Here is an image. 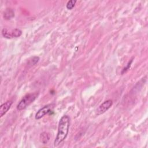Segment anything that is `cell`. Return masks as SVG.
<instances>
[{
    "instance_id": "obj_4",
    "label": "cell",
    "mask_w": 148,
    "mask_h": 148,
    "mask_svg": "<svg viewBox=\"0 0 148 148\" xmlns=\"http://www.w3.org/2000/svg\"><path fill=\"white\" fill-rule=\"evenodd\" d=\"M54 107V103H50L46 105H45L40 109H39L35 114V119L36 120H39L45 116L46 114L50 113L53 109Z\"/></svg>"
},
{
    "instance_id": "obj_11",
    "label": "cell",
    "mask_w": 148,
    "mask_h": 148,
    "mask_svg": "<svg viewBox=\"0 0 148 148\" xmlns=\"http://www.w3.org/2000/svg\"><path fill=\"white\" fill-rule=\"evenodd\" d=\"M32 62H31V65H35L36 64L39 60V58L38 57H34L32 59Z\"/></svg>"
},
{
    "instance_id": "obj_10",
    "label": "cell",
    "mask_w": 148,
    "mask_h": 148,
    "mask_svg": "<svg viewBox=\"0 0 148 148\" xmlns=\"http://www.w3.org/2000/svg\"><path fill=\"white\" fill-rule=\"evenodd\" d=\"M132 62H133V58H132V59H131V60L128 62V63H127V64L126 65V66H125L124 68H123V69H122V71H121V74H124V73H125L126 72H127V71L130 69V66H131V65Z\"/></svg>"
},
{
    "instance_id": "obj_5",
    "label": "cell",
    "mask_w": 148,
    "mask_h": 148,
    "mask_svg": "<svg viewBox=\"0 0 148 148\" xmlns=\"http://www.w3.org/2000/svg\"><path fill=\"white\" fill-rule=\"evenodd\" d=\"M113 105V101L111 99H108L102 103L97 109L96 114L100 115L106 112L109 109L111 108Z\"/></svg>"
},
{
    "instance_id": "obj_1",
    "label": "cell",
    "mask_w": 148,
    "mask_h": 148,
    "mask_svg": "<svg viewBox=\"0 0 148 148\" xmlns=\"http://www.w3.org/2000/svg\"><path fill=\"white\" fill-rule=\"evenodd\" d=\"M70 127V117L68 115L62 116L60 119L58 131L54 140V146H59L66 138Z\"/></svg>"
},
{
    "instance_id": "obj_7",
    "label": "cell",
    "mask_w": 148,
    "mask_h": 148,
    "mask_svg": "<svg viewBox=\"0 0 148 148\" xmlns=\"http://www.w3.org/2000/svg\"><path fill=\"white\" fill-rule=\"evenodd\" d=\"M14 16V10L10 8H8L5 10L3 13V18L5 20H10Z\"/></svg>"
},
{
    "instance_id": "obj_8",
    "label": "cell",
    "mask_w": 148,
    "mask_h": 148,
    "mask_svg": "<svg viewBox=\"0 0 148 148\" xmlns=\"http://www.w3.org/2000/svg\"><path fill=\"white\" fill-rule=\"evenodd\" d=\"M50 135L48 132H43L40 135V141L43 144H47L48 143L49 140H50Z\"/></svg>"
},
{
    "instance_id": "obj_6",
    "label": "cell",
    "mask_w": 148,
    "mask_h": 148,
    "mask_svg": "<svg viewBox=\"0 0 148 148\" xmlns=\"http://www.w3.org/2000/svg\"><path fill=\"white\" fill-rule=\"evenodd\" d=\"M13 102L12 101H7L5 103H2L0 106V117H2L5 114L10 108Z\"/></svg>"
},
{
    "instance_id": "obj_9",
    "label": "cell",
    "mask_w": 148,
    "mask_h": 148,
    "mask_svg": "<svg viewBox=\"0 0 148 148\" xmlns=\"http://www.w3.org/2000/svg\"><path fill=\"white\" fill-rule=\"evenodd\" d=\"M76 2L77 1L76 0H70V1H68L67 2V3H66V8H67V9L72 10L75 7Z\"/></svg>"
},
{
    "instance_id": "obj_3",
    "label": "cell",
    "mask_w": 148,
    "mask_h": 148,
    "mask_svg": "<svg viewBox=\"0 0 148 148\" xmlns=\"http://www.w3.org/2000/svg\"><path fill=\"white\" fill-rule=\"evenodd\" d=\"M2 36L6 39H12L20 37L22 35V31L18 28L9 29L4 28L2 29Z\"/></svg>"
},
{
    "instance_id": "obj_2",
    "label": "cell",
    "mask_w": 148,
    "mask_h": 148,
    "mask_svg": "<svg viewBox=\"0 0 148 148\" xmlns=\"http://www.w3.org/2000/svg\"><path fill=\"white\" fill-rule=\"evenodd\" d=\"M39 92L29 93L24 95L17 105V109L22 110L31 105L38 98Z\"/></svg>"
}]
</instances>
